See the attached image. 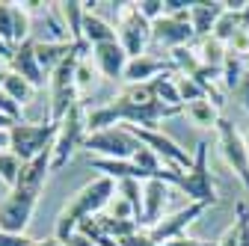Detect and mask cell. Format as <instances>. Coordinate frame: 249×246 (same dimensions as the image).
Segmentation results:
<instances>
[{
  "instance_id": "6da1fadb",
  "label": "cell",
  "mask_w": 249,
  "mask_h": 246,
  "mask_svg": "<svg viewBox=\"0 0 249 246\" xmlns=\"http://www.w3.org/2000/svg\"><path fill=\"white\" fill-rule=\"evenodd\" d=\"M51 172V151L39 155L36 160H30L21 166L18 184L9 190V196L0 202V231H9V234H24L30 217L36 211L39 193H42V184Z\"/></svg>"
},
{
  "instance_id": "7a4b0ae2",
  "label": "cell",
  "mask_w": 249,
  "mask_h": 246,
  "mask_svg": "<svg viewBox=\"0 0 249 246\" xmlns=\"http://www.w3.org/2000/svg\"><path fill=\"white\" fill-rule=\"evenodd\" d=\"M116 196V181L113 178H92L89 184H83V187L62 205L59 211V217H56V226H53V237L66 246L69 237L80 228V223L92 220V217H98V213L110 205V199Z\"/></svg>"
},
{
  "instance_id": "3957f363",
  "label": "cell",
  "mask_w": 249,
  "mask_h": 246,
  "mask_svg": "<svg viewBox=\"0 0 249 246\" xmlns=\"http://www.w3.org/2000/svg\"><path fill=\"white\" fill-rule=\"evenodd\" d=\"M80 59H83V53L74 51L71 56L62 59L48 77V86H51V122L53 125H59V122L69 116V110L74 104H80V92H77V80H74Z\"/></svg>"
},
{
  "instance_id": "277c9868",
  "label": "cell",
  "mask_w": 249,
  "mask_h": 246,
  "mask_svg": "<svg viewBox=\"0 0 249 246\" xmlns=\"http://www.w3.org/2000/svg\"><path fill=\"white\" fill-rule=\"evenodd\" d=\"M56 131L59 125H53L51 119L48 122H18V125L9 128V151L21 163H30L53 148Z\"/></svg>"
},
{
  "instance_id": "5b68a950",
  "label": "cell",
  "mask_w": 249,
  "mask_h": 246,
  "mask_svg": "<svg viewBox=\"0 0 249 246\" xmlns=\"http://www.w3.org/2000/svg\"><path fill=\"white\" fill-rule=\"evenodd\" d=\"M86 137H89V128H86L83 104H74L69 110V116L59 122V131H56V140H53V148H51V172L66 166L69 158L86 142Z\"/></svg>"
},
{
  "instance_id": "8992f818",
  "label": "cell",
  "mask_w": 249,
  "mask_h": 246,
  "mask_svg": "<svg viewBox=\"0 0 249 246\" xmlns=\"http://www.w3.org/2000/svg\"><path fill=\"white\" fill-rule=\"evenodd\" d=\"M83 148H89V155H98L104 160H134L137 151L142 148V142L124 125H119V128H107V131L89 134Z\"/></svg>"
},
{
  "instance_id": "52a82bcc",
  "label": "cell",
  "mask_w": 249,
  "mask_h": 246,
  "mask_svg": "<svg viewBox=\"0 0 249 246\" xmlns=\"http://www.w3.org/2000/svg\"><path fill=\"white\" fill-rule=\"evenodd\" d=\"M208 142L202 140L193 151V166L187 169L178 181V190L190 196V202H202V205H216L220 196H216V184L211 178V169H208Z\"/></svg>"
},
{
  "instance_id": "ba28073f",
  "label": "cell",
  "mask_w": 249,
  "mask_h": 246,
  "mask_svg": "<svg viewBox=\"0 0 249 246\" xmlns=\"http://www.w3.org/2000/svg\"><path fill=\"white\" fill-rule=\"evenodd\" d=\"M119 45L131 59L142 56L148 39H151V21H145L137 9V3H119Z\"/></svg>"
},
{
  "instance_id": "9c48e42d",
  "label": "cell",
  "mask_w": 249,
  "mask_h": 246,
  "mask_svg": "<svg viewBox=\"0 0 249 246\" xmlns=\"http://www.w3.org/2000/svg\"><path fill=\"white\" fill-rule=\"evenodd\" d=\"M216 142H220L223 160L234 169V175L243 181V187L249 190V148H246V140L237 134L234 122H229V119L216 122Z\"/></svg>"
},
{
  "instance_id": "30bf717a",
  "label": "cell",
  "mask_w": 249,
  "mask_h": 246,
  "mask_svg": "<svg viewBox=\"0 0 249 246\" xmlns=\"http://www.w3.org/2000/svg\"><path fill=\"white\" fill-rule=\"evenodd\" d=\"M124 128H128L142 145H148L166 166H178V169H184V172L193 166V155H187V151H184L172 137H166L163 131H158V128H154V131H148V128H131V125H124Z\"/></svg>"
},
{
  "instance_id": "8fae6325",
  "label": "cell",
  "mask_w": 249,
  "mask_h": 246,
  "mask_svg": "<svg viewBox=\"0 0 249 246\" xmlns=\"http://www.w3.org/2000/svg\"><path fill=\"white\" fill-rule=\"evenodd\" d=\"M151 39L166 45V48H172V51L190 45L196 39V30L190 24V9L178 12V15H163L160 21H154L151 24Z\"/></svg>"
},
{
  "instance_id": "7c38bea8",
  "label": "cell",
  "mask_w": 249,
  "mask_h": 246,
  "mask_svg": "<svg viewBox=\"0 0 249 246\" xmlns=\"http://www.w3.org/2000/svg\"><path fill=\"white\" fill-rule=\"evenodd\" d=\"M211 205H202V202H190L187 208H181V211H175L172 217H163L154 228H148V234H151V240L154 243H163V240H172V237H181V234H187V226H193L202 213L208 211Z\"/></svg>"
},
{
  "instance_id": "4fadbf2b",
  "label": "cell",
  "mask_w": 249,
  "mask_h": 246,
  "mask_svg": "<svg viewBox=\"0 0 249 246\" xmlns=\"http://www.w3.org/2000/svg\"><path fill=\"white\" fill-rule=\"evenodd\" d=\"M9 71H12V74H18V77H24L33 89H42V86H45L48 74L42 71L39 59H36V42H33V39H27L24 45H18V48L12 51Z\"/></svg>"
},
{
  "instance_id": "5bb4252c",
  "label": "cell",
  "mask_w": 249,
  "mask_h": 246,
  "mask_svg": "<svg viewBox=\"0 0 249 246\" xmlns=\"http://www.w3.org/2000/svg\"><path fill=\"white\" fill-rule=\"evenodd\" d=\"M92 53H95V66L104 77L116 80V77H124V69H128V53H124V48L116 42H104V45H95L92 48Z\"/></svg>"
},
{
  "instance_id": "9a60e30c",
  "label": "cell",
  "mask_w": 249,
  "mask_h": 246,
  "mask_svg": "<svg viewBox=\"0 0 249 246\" xmlns=\"http://www.w3.org/2000/svg\"><path fill=\"white\" fill-rule=\"evenodd\" d=\"M166 196H169V190H166L163 181L154 178V181H145V184H142V226L154 228V226L163 220Z\"/></svg>"
},
{
  "instance_id": "2e32d148",
  "label": "cell",
  "mask_w": 249,
  "mask_h": 246,
  "mask_svg": "<svg viewBox=\"0 0 249 246\" xmlns=\"http://www.w3.org/2000/svg\"><path fill=\"white\" fill-rule=\"evenodd\" d=\"M56 15L62 18V27H66L69 39H71L83 53L92 51V48L83 42V18H86V6L77 3V0H66V3H56Z\"/></svg>"
},
{
  "instance_id": "e0dca14e",
  "label": "cell",
  "mask_w": 249,
  "mask_h": 246,
  "mask_svg": "<svg viewBox=\"0 0 249 246\" xmlns=\"http://www.w3.org/2000/svg\"><path fill=\"white\" fill-rule=\"evenodd\" d=\"M74 51H80L74 42H36V59H39V66H42V71L51 77V71L62 63L66 56H71ZM83 53V51H80ZM83 59H86V53H83Z\"/></svg>"
},
{
  "instance_id": "ac0fdd59",
  "label": "cell",
  "mask_w": 249,
  "mask_h": 246,
  "mask_svg": "<svg viewBox=\"0 0 249 246\" xmlns=\"http://www.w3.org/2000/svg\"><path fill=\"white\" fill-rule=\"evenodd\" d=\"M163 71H175L172 66H163L160 59H154V56H134V59H128V69H124V80H128V86L131 83H151L158 74H163Z\"/></svg>"
},
{
  "instance_id": "d6986e66",
  "label": "cell",
  "mask_w": 249,
  "mask_h": 246,
  "mask_svg": "<svg viewBox=\"0 0 249 246\" xmlns=\"http://www.w3.org/2000/svg\"><path fill=\"white\" fill-rule=\"evenodd\" d=\"M223 12H226V3H190V24L196 30V39H208L216 21L223 18Z\"/></svg>"
},
{
  "instance_id": "ffe728a7",
  "label": "cell",
  "mask_w": 249,
  "mask_h": 246,
  "mask_svg": "<svg viewBox=\"0 0 249 246\" xmlns=\"http://www.w3.org/2000/svg\"><path fill=\"white\" fill-rule=\"evenodd\" d=\"M116 36L119 33H116L107 21H101L98 15H92V12H86V18H83V42L89 48L104 45V42H116Z\"/></svg>"
},
{
  "instance_id": "44dd1931",
  "label": "cell",
  "mask_w": 249,
  "mask_h": 246,
  "mask_svg": "<svg viewBox=\"0 0 249 246\" xmlns=\"http://www.w3.org/2000/svg\"><path fill=\"white\" fill-rule=\"evenodd\" d=\"M196 51H199L202 66L223 71V66H226V56H229V48H226L220 39H213V36H208V39H199V48H196Z\"/></svg>"
},
{
  "instance_id": "7402d4cb",
  "label": "cell",
  "mask_w": 249,
  "mask_h": 246,
  "mask_svg": "<svg viewBox=\"0 0 249 246\" xmlns=\"http://www.w3.org/2000/svg\"><path fill=\"white\" fill-rule=\"evenodd\" d=\"M151 86H154V95H158L160 104H166V107H184V101H181V95H178L175 71H163V74H158V77L151 80Z\"/></svg>"
},
{
  "instance_id": "603a6c76",
  "label": "cell",
  "mask_w": 249,
  "mask_h": 246,
  "mask_svg": "<svg viewBox=\"0 0 249 246\" xmlns=\"http://www.w3.org/2000/svg\"><path fill=\"white\" fill-rule=\"evenodd\" d=\"M169 56H172V69H178V74H184V77H193V74L202 69L199 51H196V48H190V45H184V48H175Z\"/></svg>"
},
{
  "instance_id": "cb8c5ba5",
  "label": "cell",
  "mask_w": 249,
  "mask_h": 246,
  "mask_svg": "<svg viewBox=\"0 0 249 246\" xmlns=\"http://www.w3.org/2000/svg\"><path fill=\"white\" fill-rule=\"evenodd\" d=\"M187 116H190V122H193V125H199V128H216V122L223 119L220 110H216L211 101H196V104H190V107H187Z\"/></svg>"
},
{
  "instance_id": "d4e9b609",
  "label": "cell",
  "mask_w": 249,
  "mask_h": 246,
  "mask_svg": "<svg viewBox=\"0 0 249 246\" xmlns=\"http://www.w3.org/2000/svg\"><path fill=\"white\" fill-rule=\"evenodd\" d=\"M175 83H178V95L184 101V107H190L196 101H208V92L193 80V77H184V74H175Z\"/></svg>"
},
{
  "instance_id": "484cf974",
  "label": "cell",
  "mask_w": 249,
  "mask_h": 246,
  "mask_svg": "<svg viewBox=\"0 0 249 246\" xmlns=\"http://www.w3.org/2000/svg\"><path fill=\"white\" fill-rule=\"evenodd\" d=\"M3 92H6V95H12L21 107L30 101V98H33V86H30L24 77H18V74H12V71H6V80H3Z\"/></svg>"
},
{
  "instance_id": "4316f807",
  "label": "cell",
  "mask_w": 249,
  "mask_h": 246,
  "mask_svg": "<svg viewBox=\"0 0 249 246\" xmlns=\"http://www.w3.org/2000/svg\"><path fill=\"white\" fill-rule=\"evenodd\" d=\"M21 160L12 155V151H0V181L6 184V187L12 190L15 184H18V175H21Z\"/></svg>"
},
{
  "instance_id": "83f0119b",
  "label": "cell",
  "mask_w": 249,
  "mask_h": 246,
  "mask_svg": "<svg viewBox=\"0 0 249 246\" xmlns=\"http://www.w3.org/2000/svg\"><path fill=\"white\" fill-rule=\"evenodd\" d=\"M0 39L15 48V3H0Z\"/></svg>"
},
{
  "instance_id": "f1b7e54d",
  "label": "cell",
  "mask_w": 249,
  "mask_h": 246,
  "mask_svg": "<svg viewBox=\"0 0 249 246\" xmlns=\"http://www.w3.org/2000/svg\"><path fill=\"white\" fill-rule=\"evenodd\" d=\"M240 80H243V66H240V56L229 53V56H226V66H223V86H226V89H231V92H237Z\"/></svg>"
},
{
  "instance_id": "f546056e",
  "label": "cell",
  "mask_w": 249,
  "mask_h": 246,
  "mask_svg": "<svg viewBox=\"0 0 249 246\" xmlns=\"http://www.w3.org/2000/svg\"><path fill=\"white\" fill-rule=\"evenodd\" d=\"M30 39V12L24 9V3H15V48L24 45Z\"/></svg>"
},
{
  "instance_id": "4dcf8cb0",
  "label": "cell",
  "mask_w": 249,
  "mask_h": 246,
  "mask_svg": "<svg viewBox=\"0 0 249 246\" xmlns=\"http://www.w3.org/2000/svg\"><path fill=\"white\" fill-rule=\"evenodd\" d=\"M101 213H104V217H110V220H134V208L124 202L122 196H113L110 205H107Z\"/></svg>"
},
{
  "instance_id": "1f68e13d",
  "label": "cell",
  "mask_w": 249,
  "mask_h": 246,
  "mask_svg": "<svg viewBox=\"0 0 249 246\" xmlns=\"http://www.w3.org/2000/svg\"><path fill=\"white\" fill-rule=\"evenodd\" d=\"M74 80H77V92H80V98H83L86 92H92V86H95V69H92L86 59H80V63H77V74H74Z\"/></svg>"
},
{
  "instance_id": "d6a6232c",
  "label": "cell",
  "mask_w": 249,
  "mask_h": 246,
  "mask_svg": "<svg viewBox=\"0 0 249 246\" xmlns=\"http://www.w3.org/2000/svg\"><path fill=\"white\" fill-rule=\"evenodd\" d=\"M234 213H237V220H234V226H237V246H249V205L237 202Z\"/></svg>"
},
{
  "instance_id": "836d02e7",
  "label": "cell",
  "mask_w": 249,
  "mask_h": 246,
  "mask_svg": "<svg viewBox=\"0 0 249 246\" xmlns=\"http://www.w3.org/2000/svg\"><path fill=\"white\" fill-rule=\"evenodd\" d=\"M137 9H140V15L145 18V21H160L163 15H166V9H163V0H140L137 3Z\"/></svg>"
},
{
  "instance_id": "e575fe53",
  "label": "cell",
  "mask_w": 249,
  "mask_h": 246,
  "mask_svg": "<svg viewBox=\"0 0 249 246\" xmlns=\"http://www.w3.org/2000/svg\"><path fill=\"white\" fill-rule=\"evenodd\" d=\"M0 116H6V119H12V122H24V119H21V104H18L12 95H6L3 89H0Z\"/></svg>"
},
{
  "instance_id": "d590c367",
  "label": "cell",
  "mask_w": 249,
  "mask_h": 246,
  "mask_svg": "<svg viewBox=\"0 0 249 246\" xmlns=\"http://www.w3.org/2000/svg\"><path fill=\"white\" fill-rule=\"evenodd\" d=\"M119 246H158V243H154L151 240V234L148 231H137V234H131V237H124V240H119Z\"/></svg>"
},
{
  "instance_id": "8d00e7d4",
  "label": "cell",
  "mask_w": 249,
  "mask_h": 246,
  "mask_svg": "<svg viewBox=\"0 0 249 246\" xmlns=\"http://www.w3.org/2000/svg\"><path fill=\"white\" fill-rule=\"evenodd\" d=\"M33 240H30L27 234H9V231H0V246H30Z\"/></svg>"
},
{
  "instance_id": "74e56055",
  "label": "cell",
  "mask_w": 249,
  "mask_h": 246,
  "mask_svg": "<svg viewBox=\"0 0 249 246\" xmlns=\"http://www.w3.org/2000/svg\"><path fill=\"white\" fill-rule=\"evenodd\" d=\"M237 98H240L243 110L249 113V69L243 71V80H240V86H237Z\"/></svg>"
},
{
  "instance_id": "f35d334b",
  "label": "cell",
  "mask_w": 249,
  "mask_h": 246,
  "mask_svg": "<svg viewBox=\"0 0 249 246\" xmlns=\"http://www.w3.org/2000/svg\"><path fill=\"white\" fill-rule=\"evenodd\" d=\"M66 246H98V243H92V240H89L86 234H80V231H74V234L69 237V243H66Z\"/></svg>"
},
{
  "instance_id": "ab89813d",
  "label": "cell",
  "mask_w": 249,
  "mask_h": 246,
  "mask_svg": "<svg viewBox=\"0 0 249 246\" xmlns=\"http://www.w3.org/2000/svg\"><path fill=\"white\" fill-rule=\"evenodd\" d=\"M160 246H196V240H193V237H187V234H181V237H172V240H163Z\"/></svg>"
},
{
  "instance_id": "60d3db41",
  "label": "cell",
  "mask_w": 249,
  "mask_h": 246,
  "mask_svg": "<svg viewBox=\"0 0 249 246\" xmlns=\"http://www.w3.org/2000/svg\"><path fill=\"white\" fill-rule=\"evenodd\" d=\"M30 246H62V243H59L56 237H51V240H33Z\"/></svg>"
},
{
  "instance_id": "b9f144b4",
  "label": "cell",
  "mask_w": 249,
  "mask_h": 246,
  "mask_svg": "<svg viewBox=\"0 0 249 246\" xmlns=\"http://www.w3.org/2000/svg\"><path fill=\"white\" fill-rule=\"evenodd\" d=\"M0 148L9 151V131H0Z\"/></svg>"
},
{
  "instance_id": "7bdbcfd3",
  "label": "cell",
  "mask_w": 249,
  "mask_h": 246,
  "mask_svg": "<svg viewBox=\"0 0 249 246\" xmlns=\"http://www.w3.org/2000/svg\"><path fill=\"white\" fill-rule=\"evenodd\" d=\"M6 71H9V69H0V89H3V80H6Z\"/></svg>"
},
{
  "instance_id": "ee69618b",
  "label": "cell",
  "mask_w": 249,
  "mask_h": 246,
  "mask_svg": "<svg viewBox=\"0 0 249 246\" xmlns=\"http://www.w3.org/2000/svg\"><path fill=\"white\" fill-rule=\"evenodd\" d=\"M196 246H208V243H202V240H196Z\"/></svg>"
},
{
  "instance_id": "f6af8a7d",
  "label": "cell",
  "mask_w": 249,
  "mask_h": 246,
  "mask_svg": "<svg viewBox=\"0 0 249 246\" xmlns=\"http://www.w3.org/2000/svg\"><path fill=\"white\" fill-rule=\"evenodd\" d=\"M243 140H246V148H249V134H246V137H243Z\"/></svg>"
}]
</instances>
